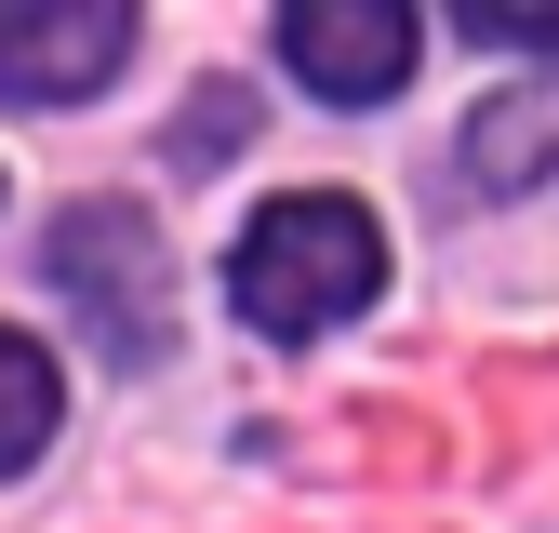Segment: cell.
<instances>
[{"instance_id":"6da1fadb","label":"cell","mask_w":559,"mask_h":533,"mask_svg":"<svg viewBox=\"0 0 559 533\" xmlns=\"http://www.w3.org/2000/svg\"><path fill=\"white\" fill-rule=\"evenodd\" d=\"M227 294H240V320H253V333L307 347V333L360 320V307L386 294V240H373V214H360V200L307 187V200H280V214H253V227H240Z\"/></svg>"},{"instance_id":"7a4b0ae2","label":"cell","mask_w":559,"mask_h":533,"mask_svg":"<svg viewBox=\"0 0 559 533\" xmlns=\"http://www.w3.org/2000/svg\"><path fill=\"white\" fill-rule=\"evenodd\" d=\"M40 281L94 320L107 360H160V347H174V281H160V240H147L133 200H81V214H53Z\"/></svg>"},{"instance_id":"3957f363","label":"cell","mask_w":559,"mask_h":533,"mask_svg":"<svg viewBox=\"0 0 559 533\" xmlns=\"http://www.w3.org/2000/svg\"><path fill=\"white\" fill-rule=\"evenodd\" d=\"M120 54H133V14H120V0H81V14H53V0H0V107L107 94Z\"/></svg>"},{"instance_id":"277c9868","label":"cell","mask_w":559,"mask_h":533,"mask_svg":"<svg viewBox=\"0 0 559 533\" xmlns=\"http://www.w3.org/2000/svg\"><path fill=\"white\" fill-rule=\"evenodd\" d=\"M280 67L333 107H373V94L413 81V14L400 0H294L280 14Z\"/></svg>"},{"instance_id":"5b68a950","label":"cell","mask_w":559,"mask_h":533,"mask_svg":"<svg viewBox=\"0 0 559 533\" xmlns=\"http://www.w3.org/2000/svg\"><path fill=\"white\" fill-rule=\"evenodd\" d=\"M466 161H479V187L559 174V81H546V94H507V107H479V120H466Z\"/></svg>"},{"instance_id":"8992f818","label":"cell","mask_w":559,"mask_h":533,"mask_svg":"<svg viewBox=\"0 0 559 533\" xmlns=\"http://www.w3.org/2000/svg\"><path fill=\"white\" fill-rule=\"evenodd\" d=\"M53 414H67V387H53V360L27 347V333H0V481L53 440Z\"/></svg>"},{"instance_id":"52a82bcc","label":"cell","mask_w":559,"mask_h":533,"mask_svg":"<svg viewBox=\"0 0 559 533\" xmlns=\"http://www.w3.org/2000/svg\"><path fill=\"white\" fill-rule=\"evenodd\" d=\"M466 40H520V54H559V0H466Z\"/></svg>"}]
</instances>
